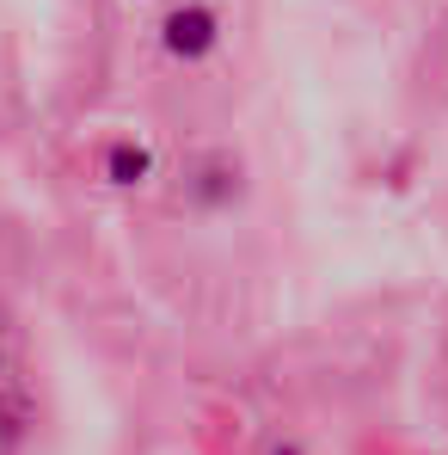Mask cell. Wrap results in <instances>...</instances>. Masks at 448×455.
<instances>
[{"instance_id":"obj_1","label":"cell","mask_w":448,"mask_h":455,"mask_svg":"<svg viewBox=\"0 0 448 455\" xmlns=\"http://www.w3.org/2000/svg\"><path fill=\"white\" fill-rule=\"evenodd\" d=\"M160 50H166L172 62H185V68L209 62V56L222 50V12H216L209 0H185V6H172V12L160 19Z\"/></svg>"},{"instance_id":"obj_2","label":"cell","mask_w":448,"mask_h":455,"mask_svg":"<svg viewBox=\"0 0 448 455\" xmlns=\"http://www.w3.org/2000/svg\"><path fill=\"white\" fill-rule=\"evenodd\" d=\"M98 179H105L111 191H142V185L153 179V148L136 142V136L105 142V154H98Z\"/></svg>"},{"instance_id":"obj_3","label":"cell","mask_w":448,"mask_h":455,"mask_svg":"<svg viewBox=\"0 0 448 455\" xmlns=\"http://www.w3.org/2000/svg\"><path fill=\"white\" fill-rule=\"evenodd\" d=\"M271 455H301V450H295V443H277V450H271Z\"/></svg>"},{"instance_id":"obj_4","label":"cell","mask_w":448,"mask_h":455,"mask_svg":"<svg viewBox=\"0 0 448 455\" xmlns=\"http://www.w3.org/2000/svg\"><path fill=\"white\" fill-rule=\"evenodd\" d=\"M0 376H6V357H0Z\"/></svg>"}]
</instances>
